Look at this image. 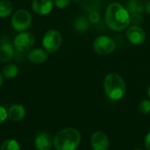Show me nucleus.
I'll return each mask as SVG.
<instances>
[{"mask_svg": "<svg viewBox=\"0 0 150 150\" xmlns=\"http://www.w3.org/2000/svg\"><path fill=\"white\" fill-rule=\"evenodd\" d=\"M8 118V112L6 111V109L0 105V124H3Z\"/></svg>", "mask_w": 150, "mask_h": 150, "instance_id": "nucleus-24", "label": "nucleus"}, {"mask_svg": "<svg viewBox=\"0 0 150 150\" xmlns=\"http://www.w3.org/2000/svg\"><path fill=\"white\" fill-rule=\"evenodd\" d=\"M147 93H148V96H149V98H150V84H149V88H148Z\"/></svg>", "mask_w": 150, "mask_h": 150, "instance_id": "nucleus-28", "label": "nucleus"}, {"mask_svg": "<svg viewBox=\"0 0 150 150\" xmlns=\"http://www.w3.org/2000/svg\"><path fill=\"white\" fill-rule=\"evenodd\" d=\"M4 76H3V74H1L0 73V87L4 84Z\"/></svg>", "mask_w": 150, "mask_h": 150, "instance_id": "nucleus-27", "label": "nucleus"}, {"mask_svg": "<svg viewBox=\"0 0 150 150\" xmlns=\"http://www.w3.org/2000/svg\"><path fill=\"white\" fill-rule=\"evenodd\" d=\"M133 150H142V149H134Z\"/></svg>", "mask_w": 150, "mask_h": 150, "instance_id": "nucleus-30", "label": "nucleus"}, {"mask_svg": "<svg viewBox=\"0 0 150 150\" xmlns=\"http://www.w3.org/2000/svg\"><path fill=\"white\" fill-rule=\"evenodd\" d=\"M145 11H146V13L150 15V0H149L145 4Z\"/></svg>", "mask_w": 150, "mask_h": 150, "instance_id": "nucleus-26", "label": "nucleus"}, {"mask_svg": "<svg viewBox=\"0 0 150 150\" xmlns=\"http://www.w3.org/2000/svg\"><path fill=\"white\" fill-rule=\"evenodd\" d=\"M90 25H91V23L88 18L84 16H79L74 21V28L76 31L79 33H84L88 31L90 28Z\"/></svg>", "mask_w": 150, "mask_h": 150, "instance_id": "nucleus-16", "label": "nucleus"}, {"mask_svg": "<svg viewBox=\"0 0 150 150\" xmlns=\"http://www.w3.org/2000/svg\"><path fill=\"white\" fill-rule=\"evenodd\" d=\"M14 47L13 45L4 42L0 45V62L6 63L9 62L14 56Z\"/></svg>", "mask_w": 150, "mask_h": 150, "instance_id": "nucleus-14", "label": "nucleus"}, {"mask_svg": "<svg viewBox=\"0 0 150 150\" xmlns=\"http://www.w3.org/2000/svg\"><path fill=\"white\" fill-rule=\"evenodd\" d=\"M131 24L134 25H140L144 21V17L142 14H131L130 15Z\"/></svg>", "mask_w": 150, "mask_h": 150, "instance_id": "nucleus-22", "label": "nucleus"}, {"mask_svg": "<svg viewBox=\"0 0 150 150\" xmlns=\"http://www.w3.org/2000/svg\"><path fill=\"white\" fill-rule=\"evenodd\" d=\"M36 150H51L54 147V139L47 132H40L34 139Z\"/></svg>", "mask_w": 150, "mask_h": 150, "instance_id": "nucleus-11", "label": "nucleus"}, {"mask_svg": "<svg viewBox=\"0 0 150 150\" xmlns=\"http://www.w3.org/2000/svg\"><path fill=\"white\" fill-rule=\"evenodd\" d=\"M138 110L142 114L147 115L150 113V99H143L138 105Z\"/></svg>", "mask_w": 150, "mask_h": 150, "instance_id": "nucleus-20", "label": "nucleus"}, {"mask_svg": "<svg viewBox=\"0 0 150 150\" xmlns=\"http://www.w3.org/2000/svg\"><path fill=\"white\" fill-rule=\"evenodd\" d=\"M33 18L31 13L25 9L16 11L11 18V25L17 32H25L32 25Z\"/></svg>", "mask_w": 150, "mask_h": 150, "instance_id": "nucleus-4", "label": "nucleus"}, {"mask_svg": "<svg viewBox=\"0 0 150 150\" xmlns=\"http://www.w3.org/2000/svg\"><path fill=\"white\" fill-rule=\"evenodd\" d=\"M71 2H74V3H76V2H79V1H81V0H70Z\"/></svg>", "mask_w": 150, "mask_h": 150, "instance_id": "nucleus-29", "label": "nucleus"}, {"mask_svg": "<svg viewBox=\"0 0 150 150\" xmlns=\"http://www.w3.org/2000/svg\"><path fill=\"white\" fill-rule=\"evenodd\" d=\"M70 3V0H54V4L58 9H65L69 5Z\"/></svg>", "mask_w": 150, "mask_h": 150, "instance_id": "nucleus-23", "label": "nucleus"}, {"mask_svg": "<svg viewBox=\"0 0 150 150\" xmlns=\"http://www.w3.org/2000/svg\"><path fill=\"white\" fill-rule=\"evenodd\" d=\"M144 144L147 150H150V131L146 134L144 139Z\"/></svg>", "mask_w": 150, "mask_h": 150, "instance_id": "nucleus-25", "label": "nucleus"}, {"mask_svg": "<svg viewBox=\"0 0 150 150\" xmlns=\"http://www.w3.org/2000/svg\"><path fill=\"white\" fill-rule=\"evenodd\" d=\"M116 48L115 40L107 35L97 37L93 42V49L99 55H108L114 52Z\"/></svg>", "mask_w": 150, "mask_h": 150, "instance_id": "nucleus-6", "label": "nucleus"}, {"mask_svg": "<svg viewBox=\"0 0 150 150\" xmlns=\"http://www.w3.org/2000/svg\"><path fill=\"white\" fill-rule=\"evenodd\" d=\"M88 19H89L91 24H98L100 21V19H101L100 14L98 11V10L90 11V14L88 16Z\"/></svg>", "mask_w": 150, "mask_h": 150, "instance_id": "nucleus-21", "label": "nucleus"}, {"mask_svg": "<svg viewBox=\"0 0 150 150\" xmlns=\"http://www.w3.org/2000/svg\"><path fill=\"white\" fill-rule=\"evenodd\" d=\"M13 4L10 0H0V18H5L11 15Z\"/></svg>", "mask_w": 150, "mask_h": 150, "instance_id": "nucleus-18", "label": "nucleus"}, {"mask_svg": "<svg viewBox=\"0 0 150 150\" xmlns=\"http://www.w3.org/2000/svg\"><path fill=\"white\" fill-rule=\"evenodd\" d=\"M34 44H35L34 35L32 33L26 31L19 33L15 36L13 40L14 48L20 53H25L27 51H30L32 48H33Z\"/></svg>", "mask_w": 150, "mask_h": 150, "instance_id": "nucleus-7", "label": "nucleus"}, {"mask_svg": "<svg viewBox=\"0 0 150 150\" xmlns=\"http://www.w3.org/2000/svg\"><path fill=\"white\" fill-rule=\"evenodd\" d=\"M81 143V134L74 127L60 130L54 137L55 150H76Z\"/></svg>", "mask_w": 150, "mask_h": 150, "instance_id": "nucleus-2", "label": "nucleus"}, {"mask_svg": "<svg viewBox=\"0 0 150 150\" xmlns=\"http://www.w3.org/2000/svg\"><path fill=\"white\" fill-rule=\"evenodd\" d=\"M48 58V53L45 49L41 48H32L28 51L27 59L30 62L33 64H41L45 62Z\"/></svg>", "mask_w": 150, "mask_h": 150, "instance_id": "nucleus-12", "label": "nucleus"}, {"mask_svg": "<svg viewBox=\"0 0 150 150\" xmlns=\"http://www.w3.org/2000/svg\"><path fill=\"white\" fill-rule=\"evenodd\" d=\"M127 39L128 41L135 46L142 45L146 40V33L143 28L140 25H131L127 29L126 33Z\"/></svg>", "mask_w": 150, "mask_h": 150, "instance_id": "nucleus-8", "label": "nucleus"}, {"mask_svg": "<svg viewBox=\"0 0 150 150\" xmlns=\"http://www.w3.org/2000/svg\"><path fill=\"white\" fill-rule=\"evenodd\" d=\"M91 146L92 150H108L110 148L109 137L102 131H96L91 136Z\"/></svg>", "mask_w": 150, "mask_h": 150, "instance_id": "nucleus-9", "label": "nucleus"}, {"mask_svg": "<svg viewBox=\"0 0 150 150\" xmlns=\"http://www.w3.org/2000/svg\"><path fill=\"white\" fill-rule=\"evenodd\" d=\"M62 43V37L59 31L50 29L47 31L42 38L43 48L49 54L55 53L59 50Z\"/></svg>", "mask_w": 150, "mask_h": 150, "instance_id": "nucleus-5", "label": "nucleus"}, {"mask_svg": "<svg viewBox=\"0 0 150 150\" xmlns=\"http://www.w3.org/2000/svg\"><path fill=\"white\" fill-rule=\"evenodd\" d=\"M19 72V68L18 65L14 63H8L3 68V76L6 79H13L15 78Z\"/></svg>", "mask_w": 150, "mask_h": 150, "instance_id": "nucleus-17", "label": "nucleus"}, {"mask_svg": "<svg viewBox=\"0 0 150 150\" xmlns=\"http://www.w3.org/2000/svg\"><path fill=\"white\" fill-rule=\"evenodd\" d=\"M54 0H33L32 10L38 15H48L54 8Z\"/></svg>", "mask_w": 150, "mask_h": 150, "instance_id": "nucleus-10", "label": "nucleus"}, {"mask_svg": "<svg viewBox=\"0 0 150 150\" xmlns=\"http://www.w3.org/2000/svg\"><path fill=\"white\" fill-rule=\"evenodd\" d=\"M0 150H21V148L16 140L7 139L1 144Z\"/></svg>", "mask_w": 150, "mask_h": 150, "instance_id": "nucleus-19", "label": "nucleus"}, {"mask_svg": "<svg viewBox=\"0 0 150 150\" xmlns=\"http://www.w3.org/2000/svg\"><path fill=\"white\" fill-rule=\"evenodd\" d=\"M104 91L111 100H120L126 93V83L119 74L114 72L109 73L104 79Z\"/></svg>", "mask_w": 150, "mask_h": 150, "instance_id": "nucleus-3", "label": "nucleus"}, {"mask_svg": "<svg viewBox=\"0 0 150 150\" xmlns=\"http://www.w3.org/2000/svg\"><path fill=\"white\" fill-rule=\"evenodd\" d=\"M127 9L131 14H142L145 11V5L141 0H130L127 4Z\"/></svg>", "mask_w": 150, "mask_h": 150, "instance_id": "nucleus-15", "label": "nucleus"}, {"mask_svg": "<svg viewBox=\"0 0 150 150\" xmlns=\"http://www.w3.org/2000/svg\"><path fill=\"white\" fill-rule=\"evenodd\" d=\"M8 117L13 120V121H20L22 120L26 113L25 108L24 105L20 104H15L12 105L9 109H8Z\"/></svg>", "mask_w": 150, "mask_h": 150, "instance_id": "nucleus-13", "label": "nucleus"}, {"mask_svg": "<svg viewBox=\"0 0 150 150\" xmlns=\"http://www.w3.org/2000/svg\"><path fill=\"white\" fill-rule=\"evenodd\" d=\"M105 20L108 28L114 32H121L131 24L129 11L120 3H112L106 7Z\"/></svg>", "mask_w": 150, "mask_h": 150, "instance_id": "nucleus-1", "label": "nucleus"}]
</instances>
